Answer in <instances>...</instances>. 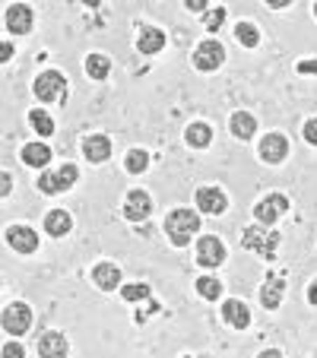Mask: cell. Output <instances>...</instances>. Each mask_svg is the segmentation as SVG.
Returning <instances> with one entry per match:
<instances>
[{"mask_svg":"<svg viewBox=\"0 0 317 358\" xmlns=\"http://www.w3.org/2000/svg\"><path fill=\"white\" fill-rule=\"evenodd\" d=\"M10 181H13V178H10L7 171H3V187H0V190H3V194H10V187H13V184H10Z\"/></svg>","mask_w":317,"mask_h":358,"instance_id":"cell-38","label":"cell"},{"mask_svg":"<svg viewBox=\"0 0 317 358\" xmlns=\"http://www.w3.org/2000/svg\"><path fill=\"white\" fill-rule=\"evenodd\" d=\"M149 213H153V200H149L146 190H130L127 200H124V216L130 222H143Z\"/></svg>","mask_w":317,"mask_h":358,"instance_id":"cell-10","label":"cell"},{"mask_svg":"<svg viewBox=\"0 0 317 358\" xmlns=\"http://www.w3.org/2000/svg\"><path fill=\"white\" fill-rule=\"evenodd\" d=\"M76 178H80V169L73 162H67L57 171H45L38 178V190L41 194H64V190H70L76 184Z\"/></svg>","mask_w":317,"mask_h":358,"instance_id":"cell-3","label":"cell"},{"mask_svg":"<svg viewBox=\"0 0 317 358\" xmlns=\"http://www.w3.org/2000/svg\"><path fill=\"white\" fill-rule=\"evenodd\" d=\"M223 320H225L229 327H235V330H248V324H251L248 304L238 301V298H229V301L223 304Z\"/></svg>","mask_w":317,"mask_h":358,"instance_id":"cell-13","label":"cell"},{"mask_svg":"<svg viewBox=\"0 0 317 358\" xmlns=\"http://www.w3.org/2000/svg\"><path fill=\"white\" fill-rule=\"evenodd\" d=\"M223 22H225V7H213L203 13V29H206V32H219Z\"/></svg>","mask_w":317,"mask_h":358,"instance_id":"cell-29","label":"cell"},{"mask_svg":"<svg viewBox=\"0 0 317 358\" xmlns=\"http://www.w3.org/2000/svg\"><path fill=\"white\" fill-rule=\"evenodd\" d=\"M314 16H317V3H314Z\"/></svg>","mask_w":317,"mask_h":358,"instance_id":"cell-40","label":"cell"},{"mask_svg":"<svg viewBox=\"0 0 317 358\" xmlns=\"http://www.w3.org/2000/svg\"><path fill=\"white\" fill-rule=\"evenodd\" d=\"M184 140H188V146L203 149V146H209V140H213V130H209V124H190Z\"/></svg>","mask_w":317,"mask_h":358,"instance_id":"cell-24","label":"cell"},{"mask_svg":"<svg viewBox=\"0 0 317 358\" xmlns=\"http://www.w3.org/2000/svg\"><path fill=\"white\" fill-rule=\"evenodd\" d=\"M121 298H124V301H143V298H149V285H146V282L124 285V289H121Z\"/></svg>","mask_w":317,"mask_h":358,"instance_id":"cell-30","label":"cell"},{"mask_svg":"<svg viewBox=\"0 0 317 358\" xmlns=\"http://www.w3.org/2000/svg\"><path fill=\"white\" fill-rule=\"evenodd\" d=\"M298 70H302V73H314V70H317V61H308V64H298Z\"/></svg>","mask_w":317,"mask_h":358,"instance_id":"cell-37","label":"cell"},{"mask_svg":"<svg viewBox=\"0 0 317 358\" xmlns=\"http://www.w3.org/2000/svg\"><path fill=\"white\" fill-rule=\"evenodd\" d=\"M188 3V10H194V13H206V0H184Z\"/></svg>","mask_w":317,"mask_h":358,"instance_id":"cell-34","label":"cell"},{"mask_svg":"<svg viewBox=\"0 0 317 358\" xmlns=\"http://www.w3.org/2000/svg\"><path fill=\"white\" fill-rule=\"evenodd\" d=\"M3 355H7V358H22V345H16V343L3 345Z\"/></svg>","mask_w":317,"mask_h":358,"instance_id":"cell-33","label":"cell"},{"mask_svg":"<svg viewBox=\"0 0 317 358\" xmlns=\"http://www.w3.org/2000/svg\"><path fill=\"white\" fill-rule=\"evenodd\" d=\"M83 3H86V7H99L101 0H83Z\"/></svg>","mask_w":317,"mask_h":358,"instance_id":"cell-39","label":"cell"},{"mask_svg":"<svg viewBox=\"0 0 317 358\" xmlns=\"http://www.w3.org/2000/svg\"><path fill=\"white\" fill-rule=\"evenodd\" d=\"M304 140H308L311 146H317V117H311V121L304 124Z\"/></svg>","mask_w":317,"mask_h":358,"instance_id":"cell-31","label":"cell"},{"mask_svg":"<svg viewBox=\"0 0 317 358\" xmlns=\"http://www.w3.org/2000/svg\"><path fill=\"white\" fill-rule=\"evenodd\" d=\"M235 35H238V41H241L244 48H257V45H260V32H257L254 22H238Z\"/></svg>","mask_w":317,"mask_h":358,"instance_id":"cell-27","label":"cell"},{"mask_svg":"<svg viewBox=\"0 0 317 358\" xmlns=\"http://www.w3.org/2000/svg\"><path fill=\"white\" fill-rule=\"evenodd\" d=\"M308 301H311V304H314V308H317V279H314V282L308 285Z\"/></svg>","mask_w":317,"mask_h":358,"instance_id":"cell-36","label":"cell"},{"mask_svg":"<svg viewBox=\"0 0 317 358\" xmlns=\"http://www.w3.org/2000/svg\"><path fill=\"white\" fill-rule=\"evenodd\" d=\"M35 99L38 101H64L67 99V80L57 70H45V73L35 80Z\"/></svg>","mask_w":317,"mask_h":358,"instance_id":"cell-4","label":"cell"},{"mask_svg":"<svg viewBox=\"0 0 317 358\" xmlns=\"http://www.w3.org/2000/svg\"><path fill=\"white\" fill-rule=\"evenodd\" d=\"M10 57H13V45H10V41H0V61L7 64Z\"/></svg>","mask_w":317,"mask_h":358,"instance_id":"cell-32","label":"cell"},{"mask_svg":"<svg viewBox=\"0 0 317 358\" xmlns=\"http://www.w3.org/2000/svg\"><path fill=\"white\" fill-rule=\"evenodd\" d=\"M225 206H229V196H225L219 187H200L197 190V210L200 213H206V216H219V213H225Z\"/></svg>","mask_w":317,"mask_h":358,"instance_id":"cell-9","label":"cell"},{"mask_svg":"<svg viewBox=\"0 0 317 358\" xmlns=\"http://www.w3.org/2000/svg\"><path fill=\"white\" fill-rule=\"evenodd\" d=\"M136 48H140V55H159L165 48V32L155 26H146L140 32V38H136Z\"/></svg>","mask_w":317,"mask_h":358,"instance_id":"cell-18","label":"cell"},{"mask_svg":"<svg viewBox=\"0 0 317 358\" xmlns=\"http://www.w3.org/2000/svg\"><path fill=\"white\" fill-rule=\"evenodd\" d=\"M229 127H232V134H235L238 140H251L254 130H257V121H254V115H248V111H235Z\"/></svg>","mask_w":317,"mask_h":358,"instance_id":"cell-22","label":"cell"},{"mask_svg":"<svg viewBox=\"0 0 317 358\" xmlns=\"http://www.w3.org/2000/svg\"><path fill=\"white\" fill-rule=\"evenodd\" d=\"M7 241L13 250H20V254H32L35 248H38V235H35L29 225H13V229L7 231Z\"/></svg>","mask_w":317,"mask_h":358,"instance_id":"cell-14","label":"cell"},{"mask_svg":"<svg viewBox=\"0 0 317 358\" xmlns=\"http://www.w3.org/2000/svg\"><path fill=\"white\" fill-rule=\"evenodd\" d=\"M70 229H73V219H70V213L51 210V213L45 216V231H48L51 238H64Z\"/></svg>","mask_w":317,"mask_h":358,"instance_id":"cell-19","label":"cell"},{"mask_svg":"<svg viewBox=\"0 0 317 358\" xmlns=\"http://www.w3.org/2000/svg\"><path fill=\"white\" fill-rule=\"evenodd\" d=\"M92 282L99 285L101 292H115L118 285H121V270H118L115 264H99L92 270Z\"/></svg>","mask_w":317,"mask_h":358,"instance_id":"cell-17","label":"cell"},{"mask_svg":"<svg viewBox=\"0 0 317 358\" xmlns=\"http://www.w3.org/2000/svg\"><path fill=\"white\" fill-rule=\"evenodd\" d=\"M197 231H200V213L194 210H171L169 219H165V235L175 248H184Z\"/></svg>","mask_w":317,"mask_h":358,"instance_id":"cell-2","label":"cell"},{"mask_svg":"<svg viewBox=\"0 0 317 358\" xmlns=\"http://www.w3.org/2000/svg\"><path fill=\"white\" fill-rule=\"evenodd\" d=\"M289 210V200L283 194H267L260 203L254 206V219L263 225H276V219Z\"/></svg>","mask_w":317,"mask_h":358,"instance_id":"cell-7","label":"cell"},{"mask_svg":"<svg viewBox=\"0 0 317 358\" xmlns=\"http://www.w3.org/2000/svg\"><path fill=\"white\" fill-rule=\"evenodd\" d=\"M241 248L263 260H273V254H276V248H279V231H273V225L257 222V225H251V229H244Z\"/></svg>","mask_w":317,"mask_h":358,"instance_id":"cell-1","label":"cell"},{"mask_svg":"<svg viewBox=\"0 0 317 358\" xmlns=\"http://www.w3.org/2000/svg\"><path fill=\"white\" fill-rule=\"evenodd\" d=\"M86 73H89V80H108L111 61L105 55H89L86 57Z\"/></svg>","mask_w":317,"mask_h":358,"instance_id":"cell-23","label":"cell"},{"mask_svg":"<svg viewBox=\"0 0 317 358\" xmlns=\"http://www.w3.org/2000/svg\"><path fill=\"white\" fill-rule=\"evenodd\" d=\"M225 260V244L219 241V238L206 235L197 241V264L206 266V270H213V266H219Z\"/></svg>","mask_w":317,"mask_h":358,"instance_id":"cell-8","label":"cell"},{"mask_svg":"<svg viewBox=\"0 0 317 358\" xmlns=\"http://www.w3.org/2000/svg\"><path fill=\"white\" fill-rule=\"evenodd\" d=\"M283 295H286V282H283V279H267V285L260 289L263 308H267V311L279 308V304H283Z\"/></svg>","mask_w":317,"mask_h":358,"instance_id":"cell-21","label":"cell"},{"mask_svg":"<svg viewBox=\"0 0 317 358\" xmlns=\"http://www.w3.org/2000/svg\"><path fill=\"white\" fill-rule=\"evenodd\" d=\"M51 156H55V152H51L45 143H26V146H22V162L32 165V169H45V165L51 162Z\"/></svg>","mask_w":317,"mask_h":358,"instance_id":"cell-20","label":"cell"},{"mask_svg":"<svg viewBox=\"0 0 317 358\" xmlns=\"http://www.w3.org/2000/svg\"><path fill=\"white\" fill-rule=\"evenodd\" d=\"M223 61H225V48L219 45V41H213V38H206V41H200L197 45V51H194V67L197 70H216V67H223Z\"/></svg>","mask_w":317,"mask_h":358,"instance_id":"cell-6","label":"cell"},{"mask_svg":"<svg viewBox=\"0 0 317 358\" xmlns=\"http://www.w3.org/2000/svg\"><path fill=\"white\" fill-rule=\"evenodd\" d=\"M124 165H127L130 175H140V171H146V169H149V156L143 152V149H130L127 159H124Z\"/></svg>","mask_w":317,"mask_h":358,"instance_id":"cell-28","label":"cell"},{"mask_svg":"<svg viewBox=\"0 0 317 358\" xmlns=\"http://www.w3.org/2000/svg\"><path fill=\"white\" fill-rule=\"evenodd\" d=\"M292 0H267V7H273V10H286Z\"/></svg>","mask_w":317,"mask_h":358,"instance_id":"cell-35","label":"cell"},{"mask_svg":"<svg viewBox=\"0 0 317 358\" xmlns=\"http://www.w3.org/2000/svg\"><path fill=\"white\" fill-rule=\"evenodd\" d=\"M3 26H7V32H13V35L32 32V10H29L26 3H16V7H10L7 16H3Z\"/></svg>","mask_w":317,"mask_h":358,"instance_id":"cell-12","label":"cell"},{"mask_svg":"<svg viewBox=\"0 0 317 358\" xmlns=\"http://www.w3.org/2000/svg\"><path fill=\"white\" fill-rule=\"evenodd\" d=\"M70 352V343L64 339V333H45L38 339V355L41 358H64Z\"/></svg>","mask_w":317,"mask_h":358,"instance_id":"cell-16","label":"cell"},{"mask_svg":"<svg viewBox=\"0 0 317 358\" xmlns=\"http://www.w3.org/2000/svg\"><path fill=\"white\" fill-rule=\"evenodd\" d=\"M0 324H3V333H10V336H20V333H26L29 327H32V308L22 301L16 304H7L3 308V317H0Z\"/></svg>","mask_w":317,"mask_h":358,"instance_id":"cell-5","label":"cell"},{"mask_svg":"<svg viewBox=\"0 0 317 358\" xmlns=\"http://www.w3.org/2000/svg\"><path fill=\"white\" fill-rule=\"evenodd\" d=\"M29 124H32V130L38 136H51V134H55V117L48 115V111H41V108H35L32 115H29Z\"/></svg>","mask_w":317,"mask_h":358,"instance_id":"cell-25","label":"cell"},{"mask_svg":"<svg viewBox=\"0 0 317 358\" xmlns=\"http://www.w3.org/2000/svg\"><path fill=\"white\" fill-rule=\"evenodd\" d=\"M83 156L89 159V162H105V159L111 156V140L101 134H92L83 140Z\"/></svg>","mask_w":317,"mask_h":358,"instance_id":"cell-15","label":"cell"},{"mask_svg":"<svg viewBox=\"0 0 317 358\" xmlns=\"http://www.w3.org/2000/svg\"><path fill=\"white\" fill-rule=\"evenodd\" d=\"M197 292H200V298H206V301H216V298L223 295V282H219L216 276H200L197 279Z\"/></svg>","mask_w":317,"mask_h":358,"instance_id":"cell-26","label":"cell"},{"mask_svg":"<svg viewBox=\"0 0 317 358\" xmlns=\"http://www.w3.org/2000/svg\"><path fill=\"white\" fill-rule=\"evenodd\" d=\"M286 156H289V143H286L283 134H267L263 136V143H260V159L263 162L276 165V162H283Z\"/></svg>","mask_w":317,"mask_h":358,"instance_id":"cell-11","label":"cell"}]
</instances>
